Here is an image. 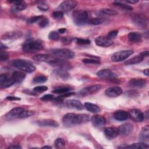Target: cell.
Listing matches in <instances>:
<instances>
[{"label": "cell", "instance_id": "1", "mask_svg": "<svg viewBox=\"0 0 149 149\" xmlns=\"http://www.w3.org/2000/svg\"><path fill=\"white\" fill-rule=\"evenodd\" d=\"M89 115L87 114L68 113L63 117L62 122L65 126L71 127L76 125L86 123L89 120Z\"/></svg>", "mask_w": 149, "mask_h": 149}, {"label": "cell", "instance_id": "2", "mask_svg": "<svg viewBox=\"0 0 149 149\" xmlns=\"http://www.w3.org/2000/svg\"><path fill=\"white\" fill-rule=\"evenodd\" d=\"M43 49L42 42L39 40L29 39L26 40L22 46V49L26 53H34Z\"/></svg>", "mask_w": 149, "mask_h": 149}, {"label": "cell", "instance_id": "3", "mask_svg": "<svg viewBox=\"0 0 149 149\" xmlns=\"http://www.w3.org/2000/svg\"><path fill=\"white\" fill-rule=\"evenodd\" d=\"M13 66L23 72L31 73L36 70V67L30 62L24 59H15L12 62Z\"/></svg>", "mask_w": 149, "mask_h": 149}, {"label": "cell", "instance_id": "4", "mask_svg": "<svg viewBox=\"0 0 149 149\" xmlns=\"http://www.w3.org/2000/svg\"><path fill=\"white\" fill-rule=\"evenodd\" d=\"M74 23L77 26L84 25L87 21L88 15L86 11L83 10H75L72 14Z\"/></svg>", "mask_w": 149, "mask_h": 149}, {"label": "cell", "instance_id": "5", "mask_svg": "<svg viewBox=\"0 0 149 149\" xmlns=\"http://www.w3.org/2000/svg\"><path fill=\"white\" fill-rule=\"evenodd\" d=\"M51 54L56 58L65 59H71L74 56V52L68 48H57L51 50Z\"/></svg>", "mask_w": 149, "mask_h": 149}, {"label": "cell", "instance_id": "6", "mask_svg": "<svg viewBox=\"0 0 149 149\" xmlns=\"http://www.w3.org/2000/svg\"><path fill=\"white\" fill-rule=\"evenodd\" d=\"M134 51L130 49L122 50L114 53L111 56V60L113 62H120L126 59L131 55L133 54Z\"/></svg>", "mask_w": 149, "mask_h": 149}, {"label": "cell", "instance_id": "7", "mask_svg": "<svg viewBox=\"0 0 149 149\" xmlns=\"http://www.w3.org/2000/svg\"><path fill=\"white\" fill-rule=\"evenodd\" d=\"M132 20L134 24L140 27H146L148 23L147 17L143 13H134L132 15Z\"/></svg>", "mask_w": 149, "mask_h": 149}, {"label": "cell", "instance_id": "8", "mask_svg": "<svg viewBox=\"0 0 149 149\" xmlns=\"http://www.w3.org/2000/svg\"><path fill=\"white\" fill-rule=\"evenodd\" d=\"M101 88V86L99 84H95L85 87L79 92V95L86 96L88 95L93 94L98 91Z\"/></svg>", "mask_w": 149, "mask_h": 149}, {"label": "cell", "instance_id": "9", "mask_svg": "<svg viewBox=\"0 0 149 149\" xmlns=\"http://www.w3.org/2000/svg\"><path fill=\"white\" fill-rule=\"evenodd\" d=\"M77 5V3L75 1H65L60 3L58 9L62 12H68L74 9Z\"/></svg>", "mask_w": 149, "mask_h": 149}, {"label": "cell", "instance_id": "10", "mask_svg": "<svg viewBox=\"0 0 149 149\" xmlns=\"http://www.w3.org/2000/svg\"><path fill=\"white\" fill-rule=\"evenodd\" d=\"M15 80L13 77L5 74H2L0 76V87L2 88H8L15 84Z\"/></svg>", "mask_w": 149, "mask_h": 149}, {"label": "cell", "instance_id": "11", "mask_svg": "<svg viewBox=\"0 0 149 149\" xmlns=\"http://www.w3.org/2000/svg\"><path fill=\"white\" fill-rule=\"evenodd\" d=\"M95 43L100 47H108L112 45L113 41L108 36H98L95 38Z\"/></svg>", "mask_w": 149, "mask_h": 149}, {"label": "cell", "instance_id": "12", "mask_svg": "<svg viewBox=\"0 0 149 149\" xmlns=\"http://www.w3.org/2000/svg\"><path fill=\"white\" fill-rule=\"evenodd\" d=\"M56 57L47 54H37L33 57V59L38 62H47L51 65L56 59Z\"/></svg>", "mask_w": 149, "mask_h": 149}, {"label": "cell", "instance_id": "13", "mask_svg": "<svg viewBox=\"0 0 149 149\" xmlns=\"http://www.w3.org/2000/svg\"><path fill=\"white\" fill-rule=\"evenodd\" d=\"M129 116L136 122H141L144 119V114L143 112L138 109H132L129 112Z\"/></svg>", "mask_w": 149, "mask_h": 149}, {"label": "cell", "instance_id": "14", "mask_svg": "<svg viewBox=\"0 0 149 149\" xmlns=\"http://www.w3.org/2000/svg\"><path fill=\"white\" fill-rule=\"evenodd\" d=\"M91 120L93 126L96 127H103L106 123L105 118L100 115H95L91 116Z\"/></svg>", "mask_w": 149, "mask_h": 149}, {"label": "cell", "instance_id": "15", "mask_svg": "<svg viewBox=\"0 0 149 149\" xmlns=\"http://www.w3.org/2000/svg\"><path fill=\"white\" fill-rule=\"evenodd\" d=\"M105 93L109 97H116L122 93V89L118 86H112L107 88Z\"/></svg>", "mask_w": 149, "mask_h": 149}, {"label": "cell", "instance_id": "16", "mask_svg": "<svg viewBox=\"0 0 149 149\" xmlns=\"http://www.w3.org/2000/svg\"><path fill=\"white\" fill-rule=\"evenodd\" d=\"M104 134L108 139H113L116 137L119 134L118 127H109L104 130Z\"/></svg>", "mask_w": 149, "mask_h": 149}, {"label": "cell", "instance_id": "17", "mask_svg": "<svg viewBox=\"0 0 149 149\" xmlns=\"http://www.w3.org/2000/svg\"><path fill=\"white\" fill-rule=\"evenodd\" d=\"M146 84V80L142 78L132 79L129 81V86L134 88H142Z\"/></svg>", "mask_w": 149, "mask_h": 149}, {"label": "cell", "instance_id": "18", "mask_svg": "<svg viewBox=\"0 0 149 149\" xmlns=\"http://www.w3.org/2000/svg\"><path fill=\"white\" fill-rule=\"evenodd\" d=\"M118 129L119 134L123 136H128L132 132L133 130V126L130 123H126L120 125L118 127Z\"/></svg>", "mask_w": 149, "mask_h": 149}, {"label": "cell", "instance_id": "19", "mask_svg": "<svg viewBox=\"0 0 149 149\" xmlns=\"http://www.w3.org/2000/svg\"><path fill=\"white\" fill-rule=\"evenodd\" d=\"M97 76L102 79H112L116 77V74L109 69H101L97 73Z\"/></svg>", "mask_w": 149, "mask_h": 149}, {"label": "cell", "instance_id": "20", "mask_svg": "<svg viewBox=\"0 0 149 149\" xmlns=\"http://www.w3.org/2000/svg\"><path fill=\"white\" fill-rule=\"evenodd\" d=\"M10 2L13 3V5L11 7L10 10L13 12H17L24 10L27 8V4L22 1H14Z\"/></svg>", "mask_w": 149, "mask_h": 149}, {"label": "cell", "instance_id": "21", "mask_svg": "<svg viewBox=\"0 0 149 149\" xmlns=\"http://www.w3.org/2000/svg\"><path fill=\"white\" fill-rule=\"evenodd\" d=\"M65 104L69 108L77 110H81L84 108V106L82 103L77 100H68L66 101Z\"/></svg>", "mask_w": 149, "mask_h": 149}, {"label": "cell", "instance_id": "22", "mask_svg": "<svg viewBox=\"0 0 149 149\" xmlns=\"http://www.w3.org/2000/svg\"><path fill=\"white\" fill-rule=\"evenodd\" d=\"M22 35V32L19 31H13L7 32L2 36V39L3 40H15L20 38Z\"/></svg>", "mask_w": 149, "mask_h": 149}, {"label": "cell", "instance_id": "23", "mask_svg": "<svg viewBox=\"0 0 149 149\" xmlns=\"http://www.w3.org/2000/svg\"><path fill=\"white\" fill-rule=\"evenodd\" d=\"M24 111V109L21 107H16L11 109L6 115V117L8 119H15L19 118L21 113Z\"/></svg>", "mask_w": 149, "mask_h": 149}, {"label": "cell", "instance_id": "24", "mask_svg": "<svg viewBox=\"0 0 149 149\" xmlns=\"http://www.w3.org/2000/svg\"><path fill=\"white\" fill-rule=\"evenodd\" d=\"M36 123L40 126H48V127H58V123L53 119H47L38 120Z\"/></svg>", "mask_w": 149, "mask_h": 149}, {"label": "cell", "instance_id": "25", "mask_svg": "<svg viewBox=\"0 0 149 149\" xmlns=\"http://www.w3.org/2000/svg\"><path fill=\"white\" fill-rule=\"evenodd\" d=\"M149 139V126L146 125L143 127L139 135V140L141 142L148 141Z\"/></svg>", "mask_w": 149, "mask_h": 149}, {"label": "cell", "instance_id": "26", "mask_svg": "<svg viewBox=\"0 0 149 149\" xmlns=\"http://www.w3.org/2000/svg\"><path fill=\"white\" fill-rule=\"evenodd\" d=\"M113 116L116 120H119V121H122V120H125L128 119L129 114L125 111L118 110L113 113Z\"/></svg>", "mask_w": 149, "mask_h": 149}, {"label": "cell", "instance_id": "27", "mask_svg": "<svg viewBox=\"0 0 149 149\" xmlns=\"http://www.w3.org/2000/svg\"><path fill=\"white\" fill-rule=\"evenodd\" d=\"M148 145L146 144L143 142L140 143H133L130 145H122L118 148H148Z\"/></svg>", "mask_w": 149, "mask_h": 149}, {"label": "cell", "instance_id": "28", "mask_svg": "<svg viewBox=\"0 0 149 149\" xmlns=\"http://www.w3.org/2000/svg\"><path fill=\"white\" fill-rule=\"evenodd\" d=\"M127 38L130 42H138L141 41L142 35L138 32H130L128 34Z\"/></svg>", "mask_w": 149, "mask_h": 149}, {"label": "cell", "instance_id": "29", "mask_svg": "<svg viewBox=\"0 0 149 149\" xmlns=\"http://www.w3.org/2000/svg\"><path fill=\"white\" fill-rule=\"evenodd\" d=\"M84 107L87 111L92 113H95L100 112V107L98 105L94 104H93L91 102H85L84 104Z\"/></svg>", "mask_w": 149, "mask_h": 149}, {"label": "cell", "instance_id": "30", "mask_svg": "<svg viewBox=\"0 0 149 149\" xmlns=\"http://www.w3.org/2000/svg\"><path fill=\"white\" fill-rule=\"evenodd\" d=\"M25 74L20 71H15L12 74V77L14 79L15 83H21L25 78Z\"/></svg>", "mask_w": 149, "mask_h": 149}, {"label": "cell", "instance_id": "31", "mask_svg": "<svg viewBox=\"0 0 149 149\" xmlns=\"http://www.w3.org/2000/svg\"><path fill=\"white\" fill-rule=\"evenodd\" d=\"M143 58L140 55H137L134 57H133L132 58H130L129 60H127L125 62V64L127 65H134V64H137L139 63L140 62H141L143 60Z\"/></svg>", "mask_w": 149, "mask_h": 149}, {"label": "cell", "instance_id": "32", "mask_svg": "<svg viewBox=\"0 0 149 149\" xmlns=\"http://www.w3.org/2000/svg\"><path fill=\"white\" fill-rule=\"evenodd\" d=\"M55 74L59 78H61V79H62L63 80H66L69 77L68 72L65 69H62V68H60V69H56L55 70Z\"/></svg>", "mask_w": 149, "mask_h": 149}, {"label": "cell", "instance_id": "33", "mask_svg": "<svg viewBox=\"0 0 149 149\" xmlns=\"http://www.w3.org/2000/svg\"><path fill=\"white\" fill-rule=\"evenodd\" d=\"M70 90V88L69 87H58L55 88L53 91L52 93H55V94H63L65 93H67L69 92V91Z\"/></svg>", "mask_w": 149, "mask_h": 149}, {"label": "cell", "instance_id": "34", "mask_svg": "<svg viewBox=\"0 0 149 149\" xmlns=\"http://www.w3.org/2000/svg\"><path fill=\"white\" fill-rule=\"evenodd\" d=\"M113 5H115V6H117L119 8H121L125 10H131L133 9V8L132 6L129 5H127V4H125L122 2H119V1H115L113 3Z\"/></svg>", "mask_w": 149, "mask_h": 149}, {"label": "cell", "instance_id": "35", "mask_svg": "<svg viewBox=\"0 0 149 149\" xmlns=\"http://www.w3.org/2000/svg\"><path fill=\"white\" fill-rule=\"evenodd\" d=\"M54 146L57 148H62L65 146V141L62 138H58L54 141Z\"/></svg>", "mask_w": 149, "mask_h": 149}, {"label": "cell", "instance_id": "36", "mask_svg": "<svg viewBox=\"0 0 149 149\" xmlns=\"http://www.w3.org/2000/svg\"><path fill=\"white\" fill-rule=\"evenodd\" d=\"M104 21H105L104 18L94 17V18L91 19L89 21V23L91 24H93V25H99V24H101L102 23H104Z\"/></svg>", "mask_w": 149, "mask_h": 149}, {"label": "cell", "instance_id": "37", "mask_svg": "<svg viewBox=\"0 0 149 149\" xmlns=\"http://www.w3.org/2000/svg\"><path fill=\"white\" fill-rule=\"evenodd\" d=\"M47 80V77L45 76H38L35 77L33 79V82L34 83H42Z\"/></svg>", "mask_w": 149, "mask_h": 149}, {"label": "cell", "instance_id": "38", "mask_svg": "<svg viewBox=\"0 0 149 149\" xmlns=\"http://www.w3.org/2000/svg\"><path fill=\"white\" fill-rule=\"evenodd\" d=\"M60 38L59 34L55 31H52L49 33L48 35V38L51 40H54V41H56L58 40Z\"/></svg>", "mask_w": 149, "mask_h": 149}, {"label": "cell", "instance_id": "39", "mask_svg": "<svg viewBox=\"0 0 149 149\" xmlns=\"http://www.w3.org/2000/svg\"><path fill=\"white\" fill-rule=\"evenodd\" d=\"M100 12L104 14V15H117V12L111 9H108V8H104L100 10Z\"/></svg>", "mask_w": 149, "mask_h": 149}, {"label": "cell", "instance_id": "40", "mask_svg": "<svg viewBox=\"0 0 149 149\" xmlns=\"http://www.w3.org/2000/svg\"><path fill=\"white\" fill-rule=\"evenodd\" d=\"M43 16H32L30 18H29L27 19V23L29 24H33L34 23L40 20H41L42 19Z\"/></svg>", "mask_w": 149, "mask_h": 149}, {"label": "cell", "instance_id": "41", "mask_svg": "<svg viewBox=\"0 0 149 149\" xmlns=\"http://www.w3.org/2000/svg\"><path fill=\"white\" fill-rule=\"evenodd\" d=\"M48 90V87L45 86H39L34 87L33 88V91L36 93H43Z\"/></svg>", "mask_w": 149, "mask_h": 149}, {"label": "cell", "instance_id": "42", "mask_svg": "<svg viewBox=\"0 0 149 149\" xmlns=\"http://www.w3.org/2000/svg\"><path fill=\"white\" fill-rule=\"evenodd\" d=\"M33 114H34V112L31 111H25V110H24L21 113L20 116H19V118H21V119L26 118H27V117H29V116L33 115Z\"/></svg>", "mask_w": 149, "mask_h": 149}, {"label": "cell", "instance_id": "43", "mask_svg": "<svg viewBox=\"0 0 149 149\" xmlns=\"http://www.w3.org/2000/svg\"><path fill=\"white\" fill-rule=\"evenodd\" d=\"M76 42L77 44L79 45H87L90 44V41L88 39H83V38H76Z\"/></svg>", "mask_w": 149, "mask_h": 149}, {"label": "cell", "instance_id": "44", "mask_svg": "<svg viewBox=\"0 0 149 149\" xmlns=\"http://www.w3.org/2000/svg\"><path fill=\"white\" fill-rule=\"evenodd\" d=\"M37 7L40 10H42V11H47L49 9L48 5L45 2H40V3L38 4Z\"/></svg>", "mask_w": 149, "mask_h": 149}, {"label": "cell", "instance_id": "45", "mask_svg": "<svg viewBox=\"0 0 149 149\" xmlns=\"http://www.w3.org/2000/svg\"><path fill=\"white\" fill-rule=\"evenodd\" d=\"M83 62L84 63H91V64H99L100 61L98 59H84Z\"/></svg>", "mask_w": 149, "mask_h": 149}, {"label": "cell", "instance_id": "46", "mask_svg": "<svg viewBox=\"0 0 149 149\" xmlns=\"http://www.w3.org/2000/svg\"><path fill=\"white\" fill-rule=\"evenodd\" d=\"M63 13L61 10L54 11L52 13V17L55 19H61L63 17Z\"/></svg>", "mask_w": 149, "mask_h": 149}, {"label": "cell", "instance_id": "47", "mask_svg": "<svg viewBox=\"0 0 149 149\" xmlns=\"http://www.w3.org/2000/svg\"><path fill=\"white\" fill-rule=\"evenodd\" d=\"M55 99V97L54 96V95L52 94H45L43 96H42L41 98H40V100H42V101H51V100H54Z\"/></svg>", "mask_w": 149, "mask_h": 149}, {"label": "cell", "instance_id": "48", "mask_svg": "<svg viewBox=\"0 0 149 149\" xmlns=\"http://www.w3.org/2000/svg\"><path fill=\"white\" fill-rule=\"evenodd\" d=\"M48 22H49V21H48V19L47 18H42L41 20V21L39 23V25L41 28H44V27H45V26H47L48 25Z\"/></svg>", "mask_w": 149, "mask_h": 149}, {"label": "cell", "instance_id": "49", "mask_svg": "<svg viewBox=\"0 0 149 149\" xmlns=\"http://www.w3.org/2000/svg\"><path fill=\"white\" fill-rule=\"evenodd\" d=\"M74 94V93L73 92H67V93H65L63 94H61L59 96H58V97H56V99L58 100H60L61 98H65V97H69V96H70V95H72Z\"/></svg>", "mask_w": 149, "mask_h": 149}, {"label": "cell", "instance_id": "50", "mask_svg": "<svg viewBox=\"0 0 149 149\" xmlns=\"http://www.w3.org/2000/svg\"><path fill=\"white\" fill-rule=\"evenodd\" d=\"M118 34V31L116 30H112L110 32H109V33L108 34V37L112 39V38H113L115 37H116Z\"/></svg>", "mask_w": 149, "mask_h": 149}, {"label": "cell", "instance_id": "51", "mask_svg": "<svg viewBox=\"0 0 149 149\" xmlns=\"http://www.w3.org/2000/svg\"><path fill=\"white\" fill-rule=\"evenodd\" d=\"M8 58V54L6 52H3L2 51H1V54H0V59H1V61H5Z\"/></svg>", "mask_w": 149, "mask_h": 149}, {"label": "cell", "instance_id": "52", "mask_svg": "<svg viewBox=\"0 0 149 149\" xmlns=\"http://www.w3.org/2000/svg\"><path fill=\"white\" fill-rule=\"evenodd\" d=\"M72 40V38H69V37H63L62 38V41L64 43H70L71 42Z\"/></svg>", "mask_w": 149, "mask_h": 149}, {"label": "cell", "instance_id": "53", "mask_svg": "<svg viewBox=\"0 0 149 149\" xmlns=\"http://www.w3.org/2000/svg\"><path fill=\"white\" fill-rule=\"evenodd\" d=\"M6 100H9V101H16V100H20V98L19 97H13V96H8L6 98Z\"/></svg>", "mask_w": 149, "mask_h": 149}, {"label": "cell", "instance_id": "54", "mask_svg": "<svg viewBox=\"0 0 149 149\" xmlns=\"http://www.w3.org/2000/svg\"><path fill=\"white\" fill-rule=\"evenodd\" d=\"M140 55L143 57H147L148 56V51H143L142 52H141L140 54Z\"/></svg>", "mask_w": 149, "mask_h": 149}, {"label": "cell", "instance_id": "55", "mask_svg": "<svg viewBox=\"0 0 149 149\" xmlns=\"http://www.w3.org/2000/svg\"><path fill=\"white\" fill-rule=\"evenodd\" d=\"M126 2L129 3H133V4H135L136 3H137L139 2L138 0H126Z\"/></svg>", "mask_w": 149, "mask_h": 149}, {"label": "cell", "instance_id": "56", "mask_svg": "<svg viewBox=\"0 0 149 149\" xmlns=\"http://www.w3.org/2000/svg\"><path fill=\"white\" fill-rule=\"evenodd\" d=\"M22 147L19 146V145H15V146H10L8 148H16V149H19V148H21Z\"/></svg>", "mask_w": 149, "mask_h": 149}, {"label": "cell", "instance_id": "57", "mask_svg": "<svg viewBox=\"0 0 149 149\" xmlns=\"http://www.w3.org/2000/svg\"><path fill=\"white\" fill-rule=\"evenodd\" d=\"M66 29L65 28H61L58 30V32L61 34H63L66 31Z\"/></svg>", "mask_w": 149, "mask_h": 149}, {"label": "cell", "instance_id": "58", "mask_svg": "<svg viewBox=\"0 0 149 149\" xmlns=\"http://www.w3.org/2000/svg\"><path fill=\"white\" fill-rule=\"evenodd\" d=\"M143 73H144V74L146 76H148V75H149L148 69L147 68V69H144V70H143Z\"/></svg>", "mask_w": 149, "mask_h": 149}, {"label": "cell", "instance_id": "59", "mask_svg": "<svg viewBox=\"0 0 149 149\" xmlns=\"http://www.w3.org/2000/svg\"><path fill=\"white\" fill-rule=\"evenodd\" d=\"M8 47L6 46V45H4L2 42L1 43V50L2 49H6Z\"/></svg>", "mask_w": 149, "mask_h": 149}, {"label": "cell", "instance_id": "60", "mask_svg": "<svg viewBox=\"0 0 149 149\" xmlns=\"http://www.w3.org/2000/svg\"><path fill=\"white\" fill-rule=\"evenodd\" d=\"M42 148H51L52 147L51 146H44Z\"/></svg>", "mask_w": 149, "mask_h": 149}]
</instances>
